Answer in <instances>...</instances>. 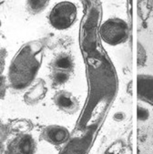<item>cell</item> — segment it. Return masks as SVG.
<instances>
[{
    "instance_id": "5bb4252c",
    "label": "cell",
    "mask_w": 153,
    "mask_h": 154,
    "mask_svg": "<svg viewBox=\"0 0 153 154\" xmlns=\"http://www.w3.org/2000/svg\"><path fill=\"white\" fill-rule=\"evenodd\" d=\"M4 152H5V149L3 143H0V154H4Z\"/></svg>"
},
{
    "instance_id": "3957f363",
    "label": "cell",
    "mask_w": 153,
    "mask_h": 154,
    "mask_svg": "<svg viewBox=\"0 0 153 154\" xmlns=\"http://www.w3.org/2000/svg\"><path fill=\"white\" fill-rule=\"evenodd\" d=\"M101 39L109 46H118L125 43L130 37L128 23L119 17L105 20L99 29Z\"/></svg>"
},
{
    "instance_id": "9c48e42d",
    "label": "cell",
    "mask_w": 153,
    "mask_h": 154,
    "mask_svg": "<svg viewBox=\"0 0 153 154\" xmlns=\"http://www.w3.org/2000/svg\"><path fill=\"white\" fill-rule=\"evenodd\" d=\"M51 70L62 71L69 74H72L75 68V62L73 57L66 53L56 56L50 62Z\"/></svg>"
},
{
    "instance_id": "5b68a950",
    "label": "cell",
    "mask_w": 153,
    "mask_h": 154,
    "mask_svg": "<svg viewBox=\"0 0 153 154\" xmlns=\"http://www.w3.org/2000/svg\"><path fill=\"white\" fill-rule=\"evenodd\" d=\"M41 139L48 144L61 146L68 142L70 137L69 130L61 125L52 124L45 127L41 131Z\"/></svg>"
},
{
    "instance_id": "7c38bea8",
    "label": "cell",
    "mask_w": 153,
    "mask_h": 154,
    "mask_svg": "<svg viewBox=\"0 0 153 154\" xmlns=\"http://www.w3.org/2000/svg\"><path fill=\"white\" fill-rule=\"evenodd\" d=\"M7 56H8V51L4 48L0 47V76L3 74L5 69Z\"/></svg>"
},
{
    "instance_id": "52a82bcc",
    "label": "cell",
    "mask_w": 153,
    "mask_h": 154,
    "mask_svg": "<svg viewBox=\"0 0 153 154\" xmlns=\"http://www.w3.org/2000/svg\"><path fill=\"white\" fill-rule=\"evenodd\" d=\"M138 98L153 107V76L139 74L137 79Z\"/></svg>"
},
{
    "instance_id": "277c9868",
    "label": "cell",
    "mask_w": 153,
    "mask_h": 154,
    "mask_svg": "<svg viewBox=\"0 0 153 154\" xmlns=\"http://www.w3.org/2000/svg\"><path fill=\"white\" fill-rule=\"evenodd\" d=\"M37 142L29 133H19L8 144L4 154H35Z\"/></svg>"
},
{
    "instance_id": "7a4b0ae2",
    "label": "cell",
    "mask_w": 153,
    "mask_h": 154,
    "mask_svg": "<svg viewBox=\"0 0 153 154\" xmlns=\"http://www.w3.org/2000/svg\"><path fill=\"white\" fill-rule=\"evenodd\" d=\"M78 8L71 1H61L50 10L47 19L49 25L57 30H67L77 21Z\"/></svg>"
},
{
    "instance_id": "8fae6325",
    "label": "cell",
    "mask_w": 153,
    "mask_h": 154,
    "mask_svg": "<svg viewBox=\"0 0 153 154\" xmlns=\"http://www.w3.org/2000/svg\"><path fill=\"white\" fill-rule=\"evenodd\" d=\"M70 76H71L70 74L66 73V72L57 71V70H51L50 80H51V83L55 87L63 86L69 80Z\"/></svg>"
},
{
    "instance_id": "30bf717a",
    "label": "cell",
    "mask_w": 153,
    "mask_h": 154,
    "mask_svg": "<svg viewBox=\"0 0 153 154\" xmlns=\"http://www.w3.org/2000/svg\"><path fill=\"white\" fill-rule=\"evenodd\" d=\"M49 2L50 0H26L27 11L32 15L40 14L47 8Z\"/></svg>"
},
{
    "instance_id": "9a60e30c",
    "label": "cell",
    "mask_w": 153,
    "mask_h": 154,
    "mask_svg": "<svg viewBox=\"0 0 153 154\" xmlns=\"http://www.w3.org/2000/svg\"><path fill=\"white\" fill-rule=\"evenodd\" d=\"M1 25H2V23H1V20H0V27H1Z\"/></svg>"
},
{
    "instance_id": "6da1fadb",
    "label": "cell",
    "mask_w": 153,
    "mask_h": 154,
    "mask_svg": "<svg viewBox=\"0 0 153 154\" xmlns=\"http://www.w3.org/2000/svg\"><path fill=\"white\" fill-rule=\"evenodd\" d=\"M44 47L39 41L23 45L12 58L8 74L9 86L15 90H24L36 80L43 61Z\"/></svg>"
},
{
    "instance_id": "ba28073f",
    "label": "cell",
    "mask_w": 153,
    "mask_h": 154,
    "mask_svg": "<svg viewBox=\"0 0 153 154\" xmlns=\"http://www.w3.org/2000/svg\"><path fill=\"white\" fill-rule=\"evenodd\" d=\"M24 95V101L26 104L34 106L39 103L47 95V88L46 82L42 79H38L35 80Z\"/></svg>"
},
{
    "instance_id": "4fadbf2b",
    "label": "cell",
    "mask_w": 153,
    "mask_h": 154,
    "mask_svg": "<svg viewBox=\"0 0 153 154\" xmlns=\"http://www.w3.org/2000/svg\"><path fill=\"white\" fill-rule=\"evenodd\" d=\"M8 133H9L8 128L6 125H4L3 123H0V143H3L7 140Z\"/></svg>"
},
{
    "instance_id": "8992f818",
    "label": "cell",
    "mask_w": 153,
    "mask_h": 154,
    "mask_svg": "<svg viewBox=\"0 0 153 154\" xmlns=\"http://www.w3.org/2000/svg\"><path fill=\"white\" fill-rule=\"evenodd\" d=\"M55 106L62 112L72 115L79 109V102L78 99L69 91L59 90L56 92L53 97Z\"/></svg>"
}]
</instances>
